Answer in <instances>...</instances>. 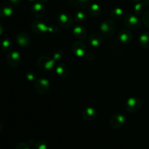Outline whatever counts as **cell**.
I'll list each match as a JSON object with an SVG mask.
<instances>
[{
    "mask_svg": "<svg viewBox=\"0 0 149 149\" xmlns=\"http://www.w3.org/2000/svg\"><path fill=\"white\" fill-rule=\"evenodd\" d=\"M141 100L137 97H130L126 102V109L130 113L136 112L141 108Z\"/></svg>",
    "mask_w": 149,
    "mask_h": 149,
    "instance_id": "52a82bcc",
    "label": "cell"
},
{
    "mask_svg": "<svg viewBox=\"0 0 149 149\" xmlns=\"http://www.w3.org/2000/svg\"><path fill=\"white\" fill-rule=\"evenodd\" d=\"M132 1H133V2H135V3H138V2H141V1H142V0H132Z\"/></svg>",
    "mask_w": 149,
    "mask_h": 149,
    "instance_id": "d6a6232c",
    "label": "cell"
},
{
    "mask_svg": "<svg viewBox=\"0 0 149 149\" xmlns=\"http://www.w3.org/2000/svg\"><path fill=\"white\" fill-rule=\"evenodd\" d=\"M52 26H53V25L48 26L45 23H44L43 22L36 20V21H33L32 23L31 29L33 32L38 34H45L47 32H53Z\"/></svg>",
    "mask_w": 149,
    "mask_h": 149,
    "instance_id": "277c9868",
    "label": "cell"
},
{
    "mask_svg": "<svg viewBox=\"0 0 149 149\" xmlns=\"http://www.w3.org/2000/svg\"><path fill=\"white\" fill-rule=\"evenodd\" d=\"M12 42L9 39H4L1 42V48L4 51H7L11 48Z\"/></svg>",
    "mask_w": 149,
    "mask_h": 149,
    "instance_id": "d4e9b609",
    "label": "cell"
},
{
    "mask_svg": "<svg viewBox=\"0 0 149 149\" xmlns=\"http://www.w3.org/2000/svg\"><path fill=\"white\" fill-rule=\"evenodd\" d=\"M68 2L77 7H85L90 3L91 0H68Z\"/></svg>",
    "mask_w": 149,
    "mask_h": 149,
    "instance_id": "ffe728a7",
    "label": "cell"
},
{
    "mask_svg": "<svg viewBox=\"0 0 149 149\" xmlns=\"http://www.w3.org/2000/svg\"><path fill=\"white\" fill-rule=\"evenodd\" d=\"M41 1H42V2H48L49 0H41Z\"/></svg>",
    "mask_w": 149,
    "mask_h": 149,
    "instance_id": "836d02e7",
    "label": "cell"
},
{
    "mask_svg": "<svg viewBox=\"0 0 149 149\" xmlns=\"http://www.w3.org/2000/svg\"><path fill=\"white\" fill-rule=\"evenodd\" d=\"M16 41L20 47H29L31 42V37L26 32H20L16 37Z\"/></svg>",
    "mask_w": 149,
    "mask_h": 149,
    "instance_id": "7c38bea8",
    "label": "cell"
},
{
    "mask_svg": "<svg viewBox=\"0 0 149 149\" xmlns=\"http://www.w3.org/2000/svg\"><path fill=\"white\" fill-rule=\"evenodd\" d=\"M126 122V118L122 114L113 115L110 119V125L113 129H121Z\"/></svg>",
    "mask_w": 149,
    "mask_h": 149,
    "instance_id": "ba28073f",
    "label": "cell"
},
{
    "mask_svg": "<svg viewBox=\"0 0 149 149\" xmlns=\"http://www.w3.org/2000/svg\"><path fill=\"white\" fill-rule=\"evenodd\" d=\"M139 42L142 48H149V32H144L140 36Z\"/></svg>",
    "mask_w": 149,
    "mask_h": 149,
    "instance_id": "d6986e66",
    "label": "cell"
},
{
    "mask_svg": "<svg viewBox=\"0 0 149 149\" xmlns=\"http://www.w3.org/2000/svg\"><path fill=\"white\" fill-rule=\"evenodd\" d=\"M134 11L137 15H141L146 13V4L143 3L138 2L134 6Z\"/></svg>",
    "mask_w": 149,
    "mask_h": 149,
    "instance_id": "603a6c76",
    "label": "cell"
},
{
    "mask_svg": "<svg viewBox=\"0 0 149 149\" xmlns=\"http://www.w3.org/2000/svg\"><path fill=\"white\" fill-rule=\"evenodd\" d=\"M7 61L10 67H18L20 64V61H21V57H20V53L15 51H11L7 54Z\"/></svg>",
    "mask_w": 149,
    "mask_h": 149,
    "instance_id": "9c48e42d",
    "label": "cell"
},
{
    "mask_svg": "<svg viewBox=\"0 0 149 149\" xmlns=\"http://www.w3.org/2000/svg\"><path fill=\"white\" fill-rule=\"evenodd\" d=\"M124 24L128 29H138V28L141 27V22L138 16L132 13H129L125 17Z\"/></svg>",
    "mask_w": 149,
    "mask_h": 149,
    "instance_id": "3957f363",
    "label": "cell"
},
{
    "mask_svg": "<svg viewBox=\"0 0 149 149\" xmlns=\"http://www.w3.org/2000/svg\"><path fill=\"white\" fill-rule=\"evenodd\" d=\"M63 55L64 53L62 51H57L54 53L53 57H52V58H53V59L55 60V61H56V60L61 59V58L63 56Z\"/></svg>",
    "mask_w": 149,
    "mask_h": 149,
    "instance_id": "83f0119b",
    "label": "cell"
},
{
    "mask_svg": "<svg viewBox=\"0 0 149 149\" xmlns=\"http://www.w3.org/2000/svg\"><path fill=\"white\" fill-rule=\"evenodd\" d=\"M29 1H35V0H29Z\"/></svg>",
    "mask_w": 149,
    "mask_h": 149,
    "instance_id": "e575fe53",
    "label": "cell"
},
{
    "mask_svg": "<svg viewBox=\"0 0 149 149\" xmlns=\"http://www.w3.org/2000/svg\"><path fill=\"white\" fill-rule=\"evenodd\" d=\"M74 37L79 39H83L87 36V30L82 26H77L73 29Z\"/></svg>",
    "mask_w": 149,
    "mask_h": 149,
    "instance_id": "2e32d148",
    "label": "cell"
},
{
    "mask_svg": "<svg viewBox=\"0 0 149 149\" xmlns=\"http://www.w3.org/2000/svg\"><path fill=\"white\" fill-rule=\"evenodd\" d=\"M72 51L77 57H83L87 52V47L84 42L77 40L73 43Z\"/></svg>",
    "mask_w": 149,
    "mask_h": 149,
    "instance_id": "30bf717a",
    "label": "cell"
},
{
    "mask_svg": "<svg viewBox=\"0 0 149 149\" xmlns=\"http://www.w3.org/2000/svg\"><path fill=\"white\" fill-rule=\"evenodd\" d=\"M124 15V11L122 8L120 7H116V8L113 9L112 11L111 12V16L112 18L116 19L119 20L121 19Z\"/></svg>",
    "mask_w": 149,
    "mask_h": 149,
    "instance_id": "44dd1931",
    "label": "cell"
},
{
    "mask_svg": "<svg viewBox=\"0 0 149 149\" xmlns=\"http://www.w3.org/2000/svg\"><path fill=\"white\" fill-rule=\"evenodd\" d=\"M100 32L106 37H112L116 30V23L111 20H106L100 25Z\"/></svg>",
    "mask_w": 149,
    "mask_h": 149,
    "instance_id": "7a4b0ae2",
    "label": "cell"
},
{
    "mask_svg": "<svg viewBox=\"0 0 149 149\" xmlns=\"http://www.w3.org/2000/svg\"><path fill=\"white\" fill-rule=\"evenodd\" d=\"M13 13V10L10 6L3 5L1 7V15L2 17H10Z\"/></svg>",
    "mask_w": 149,
    "mask_h": 149,
    "instance_id": "7402d4cb",
    "label": "cell"
},
{
    "mask_svg": "<svg viewBox=\"0 0 149 149\" xmlns=\"http://www.w3.org/2000/svg\"><path fill=\"white\" fill-rule=\"evenodd\" d=\"M144 2H145V4H146V5L149 6V0H144Z\"/></svg>",
    "mask_w": 149,
    "mask_h": 149,
    "instance_id": "1f68e13d",
    "label": "cell"
},
{
    "mask_svg": "<svg viewBox=\"0 0 149 149\" xmlns=\"http://www.w3.org/2000/svg\"><path fill=\"white\" fill-rule=\"evenodd\" d=\"M9 1H10L11 2H13V3H15V4H17V3L20 2V0H9Z\"/></svg>",
    "mask_w": 149,
    "mask_h": 149,
    "instance_id": "4dcf8cb0",
    "label": "cell"
},
{
    "mask_svg": "<svg viewBox=\"0 0 149 149\" xmlns=\"http://www.w3.org/2000/svg\"><path fill=\"white\" fill-rule=\"evenodd\" d=\"M56 72L58 76L61 77H66L69 74L70 70L68 66L64 63H60L56 67Z\"/></svg>",
    "mask_w": 149,
    "mask_h": 149,
    "instance_id": "9a60e30c",
    "label": "cell"
},
{
    "mask_svg": "<svg viewBox=\"0 0 149 149\" xmlns=\"http://www.w3.org/2000/svg\"><path fill=\"white\" fill-rule=\"evenodd\" d=\"M26 77L29 81H33L34 80H36V75L33 72H28L26 74Z\"/></svg>",
    "mask_w": 149,
    "mask_h": 149,
    "instance_id": "f546056e",
    "label": "cell"
},
{
    "mask_svg": "<svg viewBox=\"0 0 149 149\" xmlns=\"http://www.w3.org/2000/svg\"><path fill=\"white\" fill-rule=\"evenodd\" d=\"M58 23L61 27L64 29H68L73 26V19L70 15L67 13H63L58 15Z\"/></svg>",
    "mask_w": 149,
    "mask_h": 149,
    "instance_id": "8992f818",
    "label": "cell"
},
{
    "mask_svg": "<svg viewBox=\"0 0 149 149\" xmlns=\"http://www.w3.org/2000/svg\"><path fill=\"white\" fill-rule=\"evenodd\" d=\"M96 116H97V111L93 107L87 108L82 112V118L87 121H93Z\"/></svg>",
    "mask_w": 149,
    "mask_h": 149,
    "instance_id": "5bb4252c",
    "label": "cell"
},
{
    "mask_svg": "<svg viewBox=\"0 0 149 149\" xmlns=\"http://www.w3.org/2000/svg\"><path fill=\"white\" fill-rule=\"evenodd\" d=\"M15 149H31L30 145L26 143H20L16 145Z\"/></svg>",
    "mask_w": 149,
    "mask_h": 149,
    "instance_id": "f1b7e54d",
    "label": "cell"
},
{
    "mask_svg": "<svg viewBox=\"0 0 149 149\" xmlns=\"http://www.w3.org/2000/svg\"><path fill=\"white\" fill-rule=\"evenodd\" d=\"M143 21L144 25L147 27L149 28V10L146 11V13L143 14Z\"/></svg>",
    "mask_w": 149,
    "mask_h": 149,
    "instance_id": "4316f807",
    "label": "cell"
},
{
    "mask_svg": "<svg viewBox=\"0 0 149 149\" xmlns=\"http://www.w3.org/2000/svg\"><path fill=\"white\" fill-rule=\"evenodd\" d=\"M101 12L102 10L100 6L98 4H96V3H94L89 7V13H90V15L93 16V17L99 16L101 14Z\"/></svg>",
    "mask_w": 149,
    "mask_h": 149,
    "instance_id": "ac0fdd59",
    "label": "cell"
},
{
    "mask_svg": "<svg viewBox=\"0 0 149 149\" xmlns=\"http://www.w3.org/2000/svg\"><path fill=\"white\" fill-rule=\"evenodd\" d=\"M49 82L46 78H39L35 81L34 89L39 94H45L47 93L49 89Z\"/></svg>",
    "mask_w": 149,
    "mask_h": 149,
    "instance_id": "5b68a950",
    "label": "cell"
},
{
    "mask_svg": "<svg viewBox=\"0 0 149 149\" xmlns=\"http://www.w3.org/2000/svg\"><path fill=\"white\" fill-rule=\"evenodd\" d=\"M119 40L123 44H127L131 42L132 39V34L128 29H124L120 31L118 35Z\"/></svg>",
    "mask_w": 149,
    "mask_h": 149,
    "instance_id": "4fadbf2b",
    "label": "cell"
},
{
    "mask_svg": "<svg viewBox=\"0 0 149 149\" xmlns=\"http://www.w3.org/2000/svg\"><path fill=\"white\" fill-rule=\"evenodd\" d=\"M89 42L93 47H98L103 42V37L99 34L93 33L89 37Z\"/></svg>",
    "mask_w": 149,
    "mask_h": 149,
    "instance_id": "e0dca14e",
    "label": "cell"
},
{
    "mask_svg": "<svg viewBox=\"0 0 149 149\" xmlns=\"http://www.w3.org/2000/svg\"><path fill=\"white\" fill-rule=\"evenodd\" d=\"M32 14L37 18H43L46 15V8L41 2H36L32 7Z\"/></svg>",
    "mask_w": 149,
    "mask_h": 149,
    "instance_id": "8fae6325",
    "label": "cell"
},
{
    "mask_svg": "<svg viewBox=\"0 0 149 149\" xmlns=\"http://www.w3.org/2000/svg\"><path fill=\"white\" fill-rule=\"evenodd\" d=\"M35 148L36 149H47V143L44 140H39L36 143Z\"/></svg>",
    "mask_w": 149,
    "mask_h": 149,
    "instance_id": "484cf974",
    "label": "cell"
},
{
    "mask_svg": "<svg viewBox=\"0 0 149 149\" xmlns=\"http://www.w3.org/2000/svg\"><path fill=\"white\" fill-rule=\"evenodd\" d=\"M74 19H75V20L77 23H83V22L85 21L86 19H87V15H86L85 13H84V12L79 11L78 12V13H76Z\"/></svg>",
    "mask_w": 149,
    "mask_h": 149,
    "instance_id": "cb8c5ba5",
    "label": "cell"
},
{
    "mask_svg": "<svg viewBox=\"0 0 149 149\" xmlns=\"http://www.w3.org/2000/svg\"><path fill=\"white\" fill-rule=\"evenodd\" d=\"M55 61L53 58L43 56L38 58L37 65L39 68L43 71H50L55 67Z\"/></svg>",
    "mask_w": 149,
    "mask_h": 149,
    "instance_id": "6da1fadb",
    "label": "cell"
}]
</instances>
